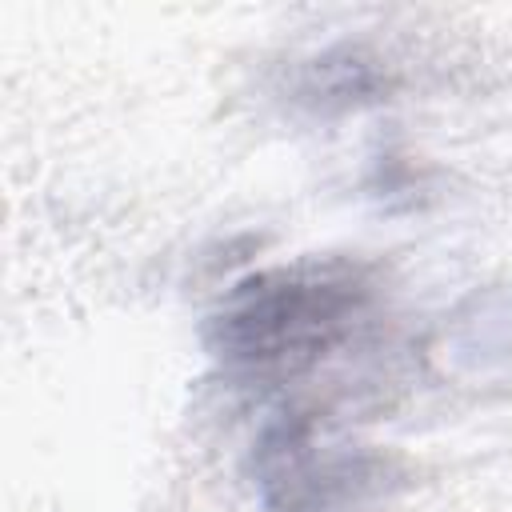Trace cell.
Returning <instances> with one entry per match:
<instances>
[{
  "mask_svg": "<svg viewBox=\"0 0 512 512\" xmlns=\"http://www.w3.org/2000/svg\"><path fill=\"white\" fill-rule=\"evenodd\" d=\"M256 488L268 512H384L388 460L312 416L272 420L256 440Z\"/></svg>",
  "mask_w": 512,
  "mask_h": 512,
  "instance_id": "7a4b0ae2",
  "label": "cell"
},
{
  "mask_svg": "<svg viewBox=\"0 0 512 512\" xmlns=\"http://www.w3.org/2000/svg\"><path fill=\"white\" fill-rule=\"evenodd\" d=\"M372 284L348 264H292L260 272L212 320V352L240 380H292L352 340Z\"/></svg>",
  "mask_w": 512,
  "mask_h": 512,
  "instance_id": "6da1fadb",
  "label": "cell"
}]
</instances>
